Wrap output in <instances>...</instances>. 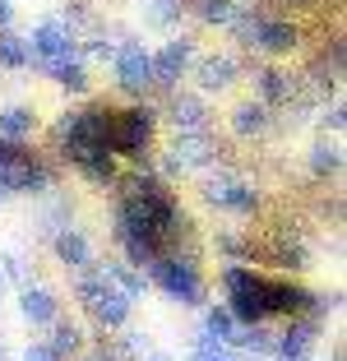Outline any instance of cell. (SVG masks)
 I'll return each mask as SVG.
<instances>
[{"label":"cell","instance_id":"obj_32","mask_svg":"<svg viewBox=\"0 0 347 361\" xmlns=\"http://www.w3.org/2000/svg\"><path fill=\"white\" fill-rule=\"evenodd\" d=\"M74 361H121V357H116V348H111V338H106V343H97V348H93V352H79V357H74Z\"/></svg>","mask_w":347,"mask_h":361},{"label":"cell","instance_id":"obj_7","mask_svg":"<svg viewBox=\"0 0 347 361\" xmlns=\"http://www.w3.org/2000/svg\"><path fill=\"white\" fill-rule=\"evenodd\" d=\"M213 162H218V139H213V130H185V135H171V144L162 149V180L195 176V171L213 167Z\"/></svg>","mask_w":347,"mask_h":361},{"label":"cell","instance_id":"obj_17","mask_svg":"<svg viewBox=\"0 0 347 361\" xmlns=\"http://www.w3.org/2000/svg\"><path fill=\"white\" fill-rule=\"evenodd\" d=\"M19 315L32 329H51L56 319H61V297L42 283H23L19 287Z\"/></svg>","mask_w":347,"mask_h":361},{"label":"cell","instance_id":"obj_31","mask_svg":"<svg viewBox=\"0 0 347 361\" xmlns=\"http://www.w3.org/2000/svg\"><path fill=\"white\" fill-rule=\"evenodd\" d=\"M23 361H61V357L51 352V343H47V338H32L28 348H23Z\"/></svg>","mask_w":347,"mask_h":361},{"label":"cell","instance_id":"obj_36","mask_svg":"<svg viewBox=\"0 0 347 361\" xmlns=\"http://www.w3.org/2000/svg\"><path fill=\"white\" fill-rule=\"evenodd\" d=\"M10 200V185H5V176H0V204Z\"/></svg>","mask_w":347,"mask_h":361},{"label":"cell","instance_id":"obj_35","mask_svg":"<svg viewBox=\"0 0 347 361\" xmlns=\"http://www.w3.org/2000/svg\"><path fill=\"white\" fill-rule=\"evenodd\" d=\"M274 5H292V10H301V5H315V0H274Z\"/></svg>","mask_w":347,"mask_h":361},{"label":"cell","instance_id":"obj_37","mask_svg":"<svg viewBox=\"0 0 347 361\" xmlns=\"http://www.w3.org/2000/svg\"><path fill=\"white\" fill-rule=\"evenodd\" d=\"M0 361H5V343H0Z\"/></svg>","mask_w":347,"mask_h":361},{"label":"cell","instance_id":"obj_19","mask_svg":"<svg viewBox=\"0 0 347 361\" xmlns=\"http://www.w3.org/2000/svg\"><path fill=\"white\" fill-rule=\"evenodd\" d=\"M47 79H51L56 88H65V93H74V97H88V93H93V70H88L84 56L51 65V70H47Z\"/></svg>","mask_w":347,"mask_h":361},{"label":"cell","instance_id":"obj_28","mask_svg":"<svg viewBox=\"0 0 347 361\" xmlns=\"http://www.w3.org/2000/svg\"><path fill=\"white\" fill-rule=\"evenodd\" d=\"M190 361H250V357H245V352H236L231 343H218V338H209V334H195Z\"/></svg>","mask_w":347,"mask_h":361},{"label":"cell","instance_id":"obj_2","mask_svg":"<svg viewBox=\"0 0 347 361\" xmlns=\"http://www.w3.org/2000/svg\"><path fill=\"white\" fill-rule=\"evenodd\" d=\"M148 283L158 287L167 301H176V306H185V310H200L204 297H209L204 264H200V250H195V245H171L167 255H158L153 269H148Z\"/></svg>","mask_w":347,"mask_h":361},{"label":"cell","instance_id":"obj_8","mask_svg":"<svg viewBox=\"0 0 347 361\" xmlns=\"http://www.w3.org/2000/svg\"><path fill=\"white\" fill-rule=\"evenodd\" d=\"M28 51H32V65H28V70H42V75H47L51 65L74 61V56H79V37L65 28L61 14H47V19L32 23V32H28Z\"/></svg>","mask_w":347,"mask_h":361},{"label":"cell","instance_id":"obj_15","mask_svg":"<svg viewBox=\"0 0 347 361\" xmlns=\"http://www.w3.org/2000/svg\"><path fill=\"white\" fill-rule=\"evenodd\" d=\"M296 47H301V23L283 19V14H260V28H255V47L250 51L269 56V61H283V56H292Z\"/></svg>","mask_w":347,"mask_h":361},{"label":"cell","instance_id":"obj_34","mask_svg":"<svg viewBox=\"0 0 347 361\" xmlns=\"http://www.w3.org/2000/svg\"><path fill=\"white\" fill-rule=\"evenodd\" d=\"M10 297V278H5V269H0V301Z\"/></svg>","mask_w":347,"mask_h":361},{"label":"cell","instance_id":"obj_30","mask_svg":"<svg viewBox=\"0 0 347 361\" xmlns=\"http://www.w3.org/2000/svg\"><path fill=\"white\" fill-rule=\"evenodd\" d=\"M324 106V116H319V126H324V135H338V130H343V102H319Z\"/></svg>","mask_w":347,"mask_h":361},{"label":"cell","instance_id":"obj_12","mask_svg":"<svg viewBox=\"0 0 347 361\" xmlns=\"http://www.w3.org/2000/svg\"><path fill=\"white\" fill-rule=\"evenodd\" d=\"M319 334H324V319L319 315H292L283 324V329L274 334V357L269 361H310L315 357V348H319Z\"/></svg>","mask_w":347,"mask_h":361},{"label":"cell","instance_id":"obj_22","mask_svg":"<svg viewBox=\"0 0 347 361\" xmlns=\"http://www.w3.org/2000/svg\"><path fill=\"white\" fill-rule=\"evenodd\" d=\"M305 167H310V176L315 180H334L338 171H343V144H338V135L334 139H315L310 144V158H305Z\"/></svg>","mask_w":347,"mask_h":361},{"label":"cell","instance_id":"obj_4","mask_svg":"<svg viewBox=\"0 0 347 361\" xmlns=\"http://www.w3.org/2000/svg\"><path fill=\"white\" fill-rule=\"evenodd\" d=\"M74 301H79V306L88 310V319H93L97 329H106V334H116L121 324H130V310H135V301L102 274L97 259L74 274Z\"/></svg>","mask_w":347,"mask_h":361},{"label":"cell","instance_id":"obj_5","mask_svg":"<svg viewBox=\"0 0 347 361\" xmlns=\"http://www.w3.org/2000/svg\"><path fill=\"white\" fill-rule=\"evenodd\" d=\"M0 176L10 185V195H47L56 185V162L47 153L19 144V139H0Z\"/></svg>","mask_w":347,"mask_h":361},{"label":"cell","instance_id":"obj_29","mask_svg":"<svg viewBox=\"0 0 347 361\" xmlns=\"http://www.w3.org/2000/svg\"><path fill=\"white\" fill-rule=\"evenodd\" d=\"M185 14V0H144V23L148 28H176Z\"/></svg>","mask_w":347,"mask_h":361},{"label":"cell","instance_id":"obj_13","mask_svg":"<svg viewBox=\"0 0 347 361\" xmlns=\"http://www.w3.org/2000/svg\"><path fill=\"white\" fill-rule=\"evenodd\" d=\"M158 121H167L171 135H185V130H213V106H209V97H204V93L171 88V93H162Z\"/></svg>","mask_w":347,"mask_h":361},{"label":"cell","instance_id":"obj_16","mask_svg":"<svg viewBox=\"0 0 347 361\" xmlns=\"http://www.w3.org/2000/svg\"><path fill=\"white\" fill-rule=\"evenodd\" d=\"M278 126V111L274 106H264L260 97H245V102L231 106V116H227V130L236 139H264V135H274Z\"/></svg>","mask_w":347,"mask_h":361},{"label":"cell","instance_id":"obj_11","mask_svg":"<svg viewBox=\"0 0 347 361\" xmlns=\"http://www.w3.org/2000/svg\"><path fill=\"white\" fill-rule=\"evenodd\" d=\"M195 56H200L195 37H181V32L167 37V42L153 51V93H171V88H181V79H190Z\"/></svg>","mask_w":347,"mask_h":361},{"label":"cell","instance_id":"obj_9","mask_svg":"<svg viewBox=\"0 0 347 361\" xmlns=\"http://www.w3.org/2000/svg\"><path fill=\"white\" fill-rule=\"evenodd\" d=\"M111 79L116 88L126 97H135V102H144L148 93H153V51H148L144 42H121V51L111 56Z\"/></svg>","mask_w":347,"mask_h":361},{"label":"cell","instance_id":"obj_1","mask_svg":"<svg viewBox=\"0 0 347 361\" xmlns=\"http://www.w3.org/2000/svg\"><path fill=\"white\" fill-rule=\"evenodd\" d=\"M158 106L135 102V106H111L106 121V149L126 167H148V158L158 153Z\"/></svg>","mask_w":347,"mask_h":361},{"label":"cell","instance_id":"obj_20","mask_svg":"<svg viewBox=\"0 0 347 361\" xmlns=\"http://www.w3.org/2000/svg\"><path fill=\"white\" fill-rule=\"evenodd\" d=\"M47 343H51V352L61 361H74L79 352H88V334H84V324H74V319H56L51 329H47Z\"/></svg>","mask_w":347,"mask_h":361},{"label":"cell","instance_id":"obj_6","mask_svg":"<svg viewBox=\"0 0 347 361\" xmlns=\"http://www.w3.org/2000/svg\"><path fill=\"white\" fill-rule=\"evenodd\" d=\"M200 195H204V204H213L218 213H231V218H255L264 204V195L255 190L241 171L218 167V162L200 171Z\"/></svg>","mask_w":347,"mask_h":361},{"label":"cell","instance_id":"obj_23","mask_svg":"<svg viewBox=\"0 0 347 361\" xmlns=\"http://www.w3.org/2000/svg\"><path fill=\"white\" fill-rule=\"evenodd\" d=\"M37 135V111L23 102H10L0 106V139H19V144H28V139Z\"/></svg>","mask_w":347,"mask_h":361},{"label":"cell","instance_id":"obj_3","mask_svg":"<svg viewBox=\"0 0 347 361\" xmlns=\"http://www.w3.org/2000/svg\"><path fill=\"white\" fill-rule=\"evenodd\" d=\"M106 121H111V102H88V106H70L61 111L51 126V149L61 162H79L84 153L106 149Z\"/></svg>","mask_w":347,"mask_h":361},{"label":"cell","instance_id":"obj_21","mask_svg":"<svg viewBox=\"0 0 347 361\" xmlns=\"http://www.w3.org/2000/svg\"><path fill=\"white\" fill-rule=\"evenodd\" d=\"M97 264H102V274L111 278V283L121 287V292H126L130 301H144V297H148V287H153V283H148V274H144V269L126 264V259H97Z\"/></svg>","mask_w":347,"mask_h":361},{"label":"cell","instance_id":"obj_25","mask_svg":"<svg viewBox=\"0 0 347 361\" xmlns=\"http://www.w3.org/2000/svg\"><path fill=\"white\" fill-rule=\"evenodd\" d=\"M236 315L227 310V301H213V306H204V319H200V334H209V338H218V343H231L236 338Z\"/></svg>","mask_w":347,"mask_h":361},{"label":"cell","instance_id":"obj_26","mask_svg":"<svg viewBox=\"0 0 347 361\" xmlns=\"http://www.w3.org/2000/svg\"><path fill=\"white\" fill-rule=\"evenodd\" d=\"M231 348L245 352V357H274V329L269 324H241Z\"/></svg>","mask_w":347,"mask_h":361},{"label":"cell","instance_id":"obj_24","mask_svg":"<svg viewBox=\"0 0 347 361\" xmlns=\"http://www.w3.org/2000/svg\"><path fill=\"white\" fill-rule=\"evenodd\" d=\"M185 10L195 14L204 28H231L236 10H241V0H190Z\"/></svg>","mask_w":347,"mask_h":361},{"label":"cell","instance_id":"obj_38","mask_svg":"<svg viewBox=\"0 0 347 361\" xmlns=\"http://www.w3.org/2000/svg\"><path fill=\"white\" fill-rule=\"evenodd\" d=\"M148 361H167V357H148Z\"/></svg>","mask_w":347,"mask_h":361},{"label":"cell","instance_id":"obj_27","mask_svg":"<svg viewBox=\"0 0 347 361\" xmlns=\"http://www.w3.org/2000/svg\"><path fill=\"white\" fill-rule=\"evenodd\" d=\"M32 51H28V37L14 28H0V70H28Z\"/></svg>","mask_w":347,"mask_h":361},{"label":"cell","instance_id":"obj_10","mask_svg":"<svg viewBox=\"0 0 347 361\" xmlns=\"http://www.w3.org/2000/svg\"><path fill=\"white\" fill-rule=\"evenodd\" d=\"M241 56L236 51H200L195 65H190V79H195V93L204 97H218V93H231L241 84Z\"/></svg>","mask_w":347,"mask_h":361},{"label":"cell","instance_id":"obj_33","mask_svg":"<svg viewBox=\"0 0 347 361\" xmlns=\"http://www.w3.org/2000/svg\"><path fill=\"white\" fill-rule=\"evenodd\" d=\"M0 28H14V0H0Z\"/></svg>","mask_w":347,"mask_h":361},{"label":"cell","instance_id":"obj_14","mask_svg":"<svg viewBox=\"0 0 347 361\" xmlns=\"http://www.w3.org/2000/svg\"><path fill=\"white\" fill-rule=\"evenodd\" d=\"M264 301H269V319H292V315H305V310L315 306V292L301 278L264 274Z\"/></svg>","mask_w":347,"mask_h":361},{"label":"cell","instance_id":"obj_18","mask_svg":"<svg viewBox=\"0 0 347 361\" xmlns=\"http://www.w3.org/2000/svg\"><path fill=\"white\" fill-rule=\"evenodd\" d=\"M51 250H56V259H61L65 274H79V269H88L97 259L93 241H88L79 227H61V232H51Z\"/></svg>","mask_w":347,"mask_h":361}]
</instances>
